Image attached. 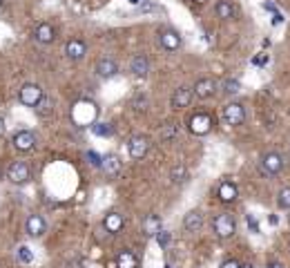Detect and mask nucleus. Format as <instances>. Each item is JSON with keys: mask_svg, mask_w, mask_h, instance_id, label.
Listing matches in <instances>:
<instances>
[{"mask_svg": "<svg viewBox=\"0 0 290 268\" xmlns=\"http://www.w3.org/2000/svg\"><path fill=\"white\" fill-rule=\"evenodd\" d=\"M212 125H214V121H212V116L208 112H197V114H192L188 121L190 132L197 134V137H205V134L212 130Z\"/></svg>", "mask_w": 290, "mask_h": 268, "instance_id": "2", "label": "nucleus"}, {"mask_svg": "<svg viewBox=\"0 0 290 268\" xmlns=\"http://www.w3.org/2000/svg\"><path fill=\"white\" fill-rule=\"evenodd\" d=\"M190 3H194V5H205L208 0H190Z\"/></svg>", "mask_w": 290, "mask_h": 268, "instance_id": "40", "label": "nucleus"}, {"mask_svg": "<svg viewBox=\"0 0 290 268\" xmlns=\"http://www.w3.org/2000/svg\"><path fill=\"white\" fill-rule=\"evenodd\" d=\"M192 98H194V89L181 85V87L174 89V94H172V98H170V105L174 110H183V108H188V105L192 103Z\"/></svg>", "mask_w": 290, "mask_h": 268, "instance_id": "10", "label": "nucleus"}, {"mask_svg": "<svg viewBox=\"0 0 290 268\" xmlns=\"http://www.w3.org/2000/svg\"><path fill=\"white\" fill-rule=\"evenodd\" d=\"M214 11L216 16H219L221 20H232L234 18V5L230 0H219V3L214 5Z\"/></svg>", "mask_w": 290, "mask_h": 268, "instance_id": "23", "label": "nucleus"}, {"mask_svg": "<svg viewBox=\"0 0 290 268\" xmlns=\"http://www.w3.org/2000/svg\"><path fill=\"white\" fill-rule=\"evenodd\" d=\"M85 159H87L94 168H100V165H103V156H98L96 152H94V150H89V152L85 154Z\"/></svg>", "mask_w": 290, "mask_h": 268, "instance_id": "31", "label": "nucleus"}, {"mask_svg": "<svg viewBox=\"0 0 290 268\" xmlns=\"http://www.w3.org/2000/svg\"><path fill=\"white\" fill-rule=\"evenodd\" d=\"M0 7H3V0H0Z\"/></svg>", "mask_w": 290, "mask_h": 268, "instance_id": "45", "label": "nucleus"}, {"mask_svg": "<svg viewBox=\"0 0 290 268\" xmlns=\"http://www.w3.org/2000/svg\"><path fill=\"white\" fill-rule=\"evenodd\" d=\"M154 9V5L152 3H145V5H141V11H152Z\"/></svg>", "mask_w": 290, "mask_h": 268, "instance_id": "38", "label": "nucleus"}, {"mask_svg": "<svg viewBox=\"0 0 290 268\" xmlns=\"http://www.w3.org/2000/svg\"><path fill=\"white\" fill-rule=\"evenodd\" d=\"M127 150H130V156L132 159H143V156H148L150 152V139L145 137V134H134V137L127 141Z\"/></svg>", "mask_w": 290, "mask_h": 268, "instance_id": "7", "label": "nucleus"}, {"mask_svg": "<svg viewBox=\"0 0 290 268\" xmlns=\"http://www.w3.org/2000/svg\"><path fill=\"white\" fill-rule=\"evenodd\" d=\"M277 204H279V208L290 210V188H281V190H279V194H277Z\"/></svg>", "mask_w": 290, "mask_h": 268, "instance_id": "29", "label": "nucleus"}, {"mask_svg": "<svg viewBox=\"0 0 290 268\" xmlns=\"http://www.w3.org/2000/svg\"><path fill=\"white\" fill-rule=\"evenodd\" d=\"M130 72L138 78H145L150 74V58L148 56H143V54H136L132 58V63H130Z\"/></svg>", "mask_w": 290, "mask_h": 268, "instance_id": "17", "label": "nucleus"}, {"mask_svg": "<svg viewBox=\"0 0 290 268\" xmlns=\"http://www.w3.org/2000/svg\"><path fill=\"white\" fill-rule=\"evenodd\" d=\"M92 132L96 134V137H103V139H107V137H112V134H114V127L110 125V123H94L92 125Z\"/></svg>", "mask_w": 290, "mask_h": 268, "instance_id": "27", "label": "nucleus"}, {"mask_svg": "<svg viewBox=\"0 0 290 268\" xmlns=\"http://www.w3.org/2000/svg\"><path fill=\"white\" fill-rule=\"evenodd\" d=\"M241 268H255L252 264H241Z\"/></svg>", "mask_w": 290, "mask_h": 268, "instance_id": "43", "label": "nucleus"}, {"mask_svg": "<svg viewBox=\"0 0 290 268\" xmlns=\"http://www.w3.org/2000/svg\"><path fill=\"white\" fill-rule=\"evenodd\" d=\"M266 268H283L281 264H279V261H270V264H268Z\"/></svg>", "mask_w": 290, "mask_h": 268, "instance_id": "39", "label": "nucleus"}, {"mask_svg": "<svg viewBox=\"0 0 290 268\" xmlns=\"http://www.w3.org/2000/svg\"><path fill=\"white\" fill-rule=\"evenodd\" d=\"M221 89H223V94L232 96V94H239V92H241V83H239L237 78H226V81L221 83Z\"/></svg>", "mask_w": 290, "mask_h": 268, "instance_id": "26", "label": "nucleus"}, {"mask_svg": "<svg viewBox=\"0 0 290 268\" xmlns=\"http://www.w3.org/2000/svg\"><path fill=\"white\" fill-rule=\"evenodd\" d=\"M33 112H36L38 116H49L54 112V98L47 96V94H43V98L36 103V108H33Z\"/></svg>", "mask_w": 290, "mask_h": 268, "instance_id": "24", "label": "nucleus"}, {"mask_svg": "<svg viewBox=\"0 0 290 268\" xmlns=\"http://www.w3.org/2000/svg\"><path fill=\"white\" fill-rule=\"evenodd\" d=\"M283 22V16L279 14V11H275V14H272V25H281Z\"/></svg>", "mask_w": 290, "mask_h": 268, "instance_id": "36", "label": "nucleus"}, {"mask_svg": "<svg viewBox=\"0 0 290 268\" xmlns=\"http://www.w3.org/2000/svg\"><path fill=\"white\" fill-rule=\"evenodd\" d=\"M192 89H194V96L197 98H210V96H214V92H216V81L214 78H199Z\"/></svg>", "mask_w": 290, "mask_h": 268, "instance_id": "13", "label": "nucleus"}, {"mask_svg": "<svg viewBox=\"0 0 290 268\" xmlns=\"http://www.w3.org/2000/svg\"><path fill=\"white\" fill-rule=\"evenodd\" d=\"M87 54V45L83 41H78V38H71L69 43L65 45V56L71 60V63H78V60H83Z\"/></svg>", "mask_w": 290, "mask_h": 268, "instance_id": "11", "label": "nucleus"}, {"mask_svg": "<svg viewBox=\"0 0 290 268\" xmlns=\"http://www.w3.org/2000/svg\"><path fill=\"white\" fill-rule=\"evenodd\" d=\"M121 168H123V163H121V159L116 154H107V156H103V165H100V170L105 172L110 179H116L121 175Z\"/></svg>", "mask_w": 290, "mask_h": 268, "instance_id": "15", "label": "nucleus"}, {"mask_svg": "<svg viewBox=\"0 0 290 268\" xmlns=\"http://www.w3.org/2000/svg\"><path fill=\"white\" fill-rule=\"evenodd\" d=\"M43 94L45 92L38 83H25L18 92V100L22 105H27V108H36V103L43 98Z\"/></svg>", "mask_w": 290, "mask_h": 268, "instance_id": "3", "label": "nucleus"}, {"mask_svg": "<svg viewBox=\"0 0 290 268\" xmlns=\"http://www.w3.org/2000/svg\"><path fill=\"white\" fill-rule=\"evenodd\" d=\"M103 226L110 234H119L123 230V226H125V219H123V215H119V212H107L103 219Z\"/></svg>", "mask_w": 290, "mask_h": 268, "instance_id": "19", "label": "nucleus"}, {"mask_svg": "<svg viewBox=\"0 0 290 268\" xmlns=\"http://www.w3.org/2000/svg\"><path fill=\"white\" fill-rule=\"evenodd\" d=\"M221 268H241V264H239L237 259H226V261L221 264Z\"/></svg>", "mask_w": 290, "mask_h": 268, "instance_id": "35", "label": "nucleus"}, {"mask_svg": "<svg viewBox=\"0 0 290 268\" xmlns=\"http://www.w3.org/2000/svg\"><path fill=\"white\" fill-rule=\"evenodd\" d=\"M161 230H163L161 217L159 215H145V219H143V234L145 237H156Z\"/></svg>", "mask_w": 290, "mask_h": 268, "instance_id": "18", "label": "nucleus"}, {"mask_svg": "<svg viewBox=\"0 0 290 268\" xmlns=\"http://www.w3.org/2000/svg\"><path fill=\"white\" fill-rule=\"evenodd\" d=\"M216 197H219L223 204H232V201L239 197L237 183H232L230 179H223V181L219 183V188H216Z\"/></svg>", "mask_w": 290, "mask_h": 268, "instance_id": "12", "label": "nucleus"}, {"mask_svg": "<svg viewBox=\"0 0 290 268\" xmlns=\"http://www.w3.org/2000/svg\"><path fill=\"white\" fill-rule=\"evenodd\" d=\"M212 230L219 239H230L234 237V232H237V221H234L232 215H228V212H221V215L214 217V221H212Z\"/></svg>", "mask_w": 290, "mask_h": 268, "instance_id": "1", "label": "nucleus"}, {"mask_svg": "<svg viewBox=\"0 0 290 268\" xmlns=\"http://www.w3.org/2000/svg\"><path fill=\"white\" fill-rule=\"evenodd\" d=\"M159 45L165 52H176L181 47V34L172 27H163V29H159Z\"/></svg>", "mask_w": 290, "mask_h": 268, "instance_id": "6", "label": "nucleus"}, {"mask_svg": "<svg viewBox=\"0 0 290 268\" xmlns=\"http://www.w3.org/2000/svg\"><path fill=\"white\" fill-rule=\"evenodd\" d=\"M3 132H5V121L0 119V137H3Z\"/></svg>", "mask_w": 290, "mask_h": 268, "instance_id": "41", "label": "nucleus"}, {"mask_svg": "<svg viewBox=\"0 0 290 268\" xmlns=\"http://www.w3.org/2000/svg\"><path fill=\"white\" fill-rule=\"evenodd\" d=\"M7 179L16 186H25L27 181L31 179V170L25 161H14L9 168H7Z\"/></svg>", "mask_w": 290, "mask_h": 268, "instance_id": "4", "label": "nucleus"}, {"mask_svg": "<svg viewBox=\"0 0 290 268\" xmlns=\"http://www.w3.org/2000/svg\"><path fill=\"white\" fill-rule=\"evenodd\" d=\"M33 38L41 45H52L56 41V29L49 22H41V25H36V29H33Z\"/></svg>", "mask_w": 290, "mask_h": 268, "instance_id": "14", "label": "nucleus"}, {"mask_svg": "<svg viewBox=\"0 0 290 268\" xmlns=\"http://www.w3.org/2000/svg\"><path fill=\"white\" fill-rule=\"evenodd\" d=\"M0 179H3V170H0Z\"/></svg>", "mask_w": 290, "mask_h": 268, "instance_id": "44", "label": "nucleus"}, {"mask_svg": "<svg viewBox=\"0 0 290 268\" xmlns=\"http://www.w3.org/2000/svg\"><path fill=\"white\" fill-rule=\"evenodd\" d=\"M25 228H27V234H29V237H43L45 230H47V223H45V219L41 215H31L29 219H27Z\"/></svg>", "mask_w": 290, "mask_h": 268, "instance_id": "20", "label": "nucleus"}, {"mask_svg": "<svg viewBox=\"0 0 290 268\" xmlns=\"http://www.w3.org/2000/svg\"><path fill=\"white\" fill-rule=\"evenodd\" d=\"M183 228L188 232H199L203 228V212L201 210H190L186 217H183Z\"/></svg>", "mask_w": 290, "mask_h": 268, "instance_id": "16", "label": "nucleus"}, {"mask_svg": "<svg viewBox=\"0 0 290 268\" xmlns=\"http://www.w3.org/2000/svg\"><path fill=\"white\" fill-rule=\"evenodd\" d=\"M11 145H14L18 152H29L33 145H36V134L29 130H18L11 137Z\"/></svg>", "mask_w": 290, "mask_h": 268, "instance_id": "9", "label": "nucleus"}, {"mask_svg": "<svg viewBox=\"0 0 290 268\" xmlns=\"http://www.w3.org/2000/svg\"><path fill=\"white\" fill-rule=\"evenodd\" d=\"M116 266L119 268H138V257L132 253V250H121L119 257H116Z\"/></svg>", "mask_w": 290, "mask_h": 268, "instance_id": "22", "label": "nucleus"}, {"mask_svg": "<svg viewBox=\"0 0 290 268\" xmlns=\"http://www.w3.org/2000/svg\"><path fill=\"white\" fill-rule=\"evenodd\" d=\"M223 121H226L228 125H232V127L241 125V123L245 121V108L241 103H228L226 108H223Z\"/></svg>", "mask_w": 290, "mask_h": 268, "instance_id": "8", "label": "nucleus"}, {"mask_svg": "<svg viewBox=\"0 0 290 268\" xmlns=\"http://www.w3.org/2000/svg\"><path fill=\"white\" fill-rule=\"evenodd\" d=\"M259 165H261V172H264V175L275 177V175H279V172L283 170V156L279 152H268V154L261 156Z\"/></svg>", "mask_w": 290, "mask_h": 268, "instance_id": "5", "label": "nucleus"}, {"mask_svg": "<svg viewBox=\"0 0 290 268\" xmlns=\"http://www.w3.org/2000/svg\"><path fill=\"white\" fill-rule=\"evenodd\" d=\"M245 221H248V228H250V232L259 234V223H257V219H255V215H248V217H245Z\"/></svg>", "mask_w": 290, "mask_h": 268, "instance_id": "34", "label": "nucleus"}, {"mask_svg": "<svg viewBox=\"0 0 290 268\" xmlns=\"http://www.w3.org/2000/svg\"><path fill=\"white\" fill-rule=\"evenodd\" d=\"M174 134H176V125H174V123H165L163 130H161V139H163V141H170Z\"/></svg>", "mask_w": 290, "mask_h": 268, "instance_id": "30", "label": "nucleus"}, {"mask_svg": "<svg viewBox=\"0 0 290 268\" xmlns=\"http://www.w3.org/2000/svg\"><path fill=\"white\" fill-rule=\"evenodd\" d=\"M156 242H159L161 248H167V244L172 242V234L167 232V230H161L159 234H156Z\"/></svg>", "mask_w": 290, "mask_h": 268, "instance_id": "32", "label": "nucleus"}, {"mask_svg": "<svg viewBox=\"0 0 290 268\" xmlns=\"http://www.w3.org/2000/svg\"><path fill=\"white\" fill-rule=\"evenodd\" d=\"M170 181H172V183H183V181H188V168L183 165V163H176V165L170 170Z\"/></svg>", "mask_w": 290, "mask_h": 268, "instance_id": "25", "label": "nucleus"}, {"mask_svg": "<svg viewBox=\"0 0 290 268\" xmlns=\"http://www.w3.org/2000/svg\"><path fill=\"white\" fill-rule=\"evenodd\" d=\"M96 74L100 78H114L119 74V65H116L114 58H100L96 63Z\"/></svg>", "mask_w": 290, "mask_h": 268, "instance_id": "21", "label": "nucleus"}, {"mask_svg": "<svg viewBox=\"0 0 290 268\" xmlns=\"http://www.w3.org/2000/svg\"><path fill=\"white\" fill-rule=\"evenodd\" d=\"M134 108H136V110H145V105H148V96H143V94L141 92H138L136 94V96H134Z\"/></svg>", "mask_w": 290, "mask_h": 268, "instance_id": "33", "label": "nucleus"}, {"mask_svg": "<svg viewBox=\"0 0 290 268\" xmlns=\"http://www.w3.org/2000/svg\"><path fill=\"white\" fill-rule=\"evenodd\" d=\"M130 5H141V0H127Z\"/></svg>", "mask_w": 290, "mask_h": 268, "instance_id": "42", "label": "nucleus"}, {"mask_svg": "<svg viewBox=\"0 0 290 268\" xmlns=\"http://www.w3.org/2000/svg\"><path fill=\"white\" fill-rule=\"evenodd\" d=\"M268 221H270V226H277V223H279V217H277V215H270V217H268Z\"/></svg>", "mask_w": 290, "mask_h": 268, "instance_id": "37", "label": "nucleus"}, {"mask_svg": "<svg viewBox=\"0 0 290 268\" xmlns=\"http://www.w3.org/2000/svg\"><path fill=\"white\" fill-rule=\"evenodd\" d=\"M165 268H172V266H165Z\"/></svg>", "mask_w": 290, "mask_h": 268, "instance_id": "46", "label": "nucleus"}, {"mask_svg": "<svg viewBox=\"0 0 290 268\" xmlns=\"http://www.w3.org/2000/svg\"><path fill=\"white\" fill-rule=\"evenodd\" d=\"M16 259H18L20 264H31L33 253H31L29 246H18V250H16Z\"/></svg>", "mask_w": 290, "mask_h": 268, "instance_id": "28", "label": "nucleus"}]
</instances>
